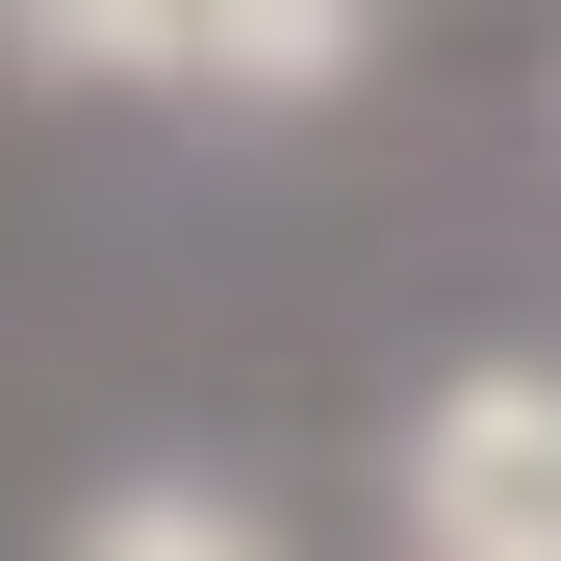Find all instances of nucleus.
Segmentation results:
<instances>
[{
    "mask_svg": "<svg viewBox=\"0 0 561 561\" xmlns=\"http://www.w3.org/2000/svg\"><path fill=\"white\" fill-rule=\"evenodd\" d=\"M51 561H280V536H255L230 485H103V511H77Z\"/></svg>",
    "mask_w": 561,
    "mask_h": 561,
    "instance_id": "7ed1b4c3",
    "label": "nucleus"
},
{
    "mask_svg": "<svg viewBox=\"0 0 561 561\" xmlns=\"http://www.w3.org/2000/svg\"><path fill=\"white\" fill-rule=\"evenodd\" d=\"M409 561H561V357H459L409 409Z\"/></svg>",
    "mask_w": 561,
    "mask_h": 561,
    "instance_id": "f03ea898",
    "label": "nucleus"
},
{
    "mask_svg": "<svg viewBox=\"0 0 561 561\" xmlns=\"http://www.w3.org/2000/svg\"><path fill=\"white\" fill-rule=\"evenodd\" d=\"M0 51L77 77V103H230V128H307L357 51H383V0H0Z\"/></svg>",
    "mask_w": 561,
    "mask_h": 561,
    "instance_id": "f257e3e1",
    "label": "nucleus"
}]
</instances>
